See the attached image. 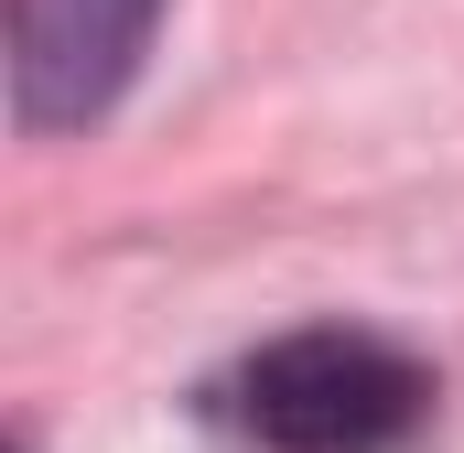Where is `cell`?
<instances>
[{
	"label": "cell",
	"mask_w": 464,
	"mask_h": 453,
	"mask_svg": "<svg viewBox=\"0 0 464 453\" xmlns=\"http://www.w3.org/2000/svg\"><path fill=\"white\" fill-rule=\"evenodd\" d=\"M227 421L259 453H400L432 421V378L389 335L303 324L227 378Z\"/></svg>",
	"instance_id": "6da1fadb"
},
{
	"label": "cell",
	"mask_w": 464,
	"mask_h": 453,
	"mask_svg": "<svg viewBox=\"0 0 464 453\" xmlns=\"http://www.w3.org/2000/svg\"><path fill=\"white\" fill-rule=\"evenodd\" d=\"M162 0H11V109L22 130H87L151 54Z\"/></svg>",
	"instance_id": "7a4b0ae2"
}]
</instances>
